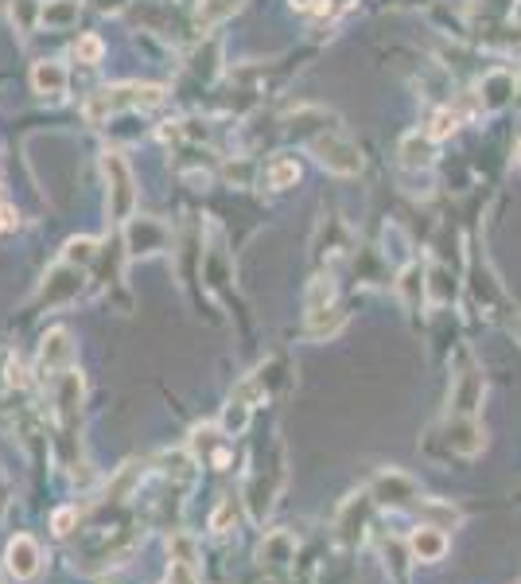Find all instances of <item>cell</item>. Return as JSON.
<instances>
[{
  "instance_id": "6da1fadb",
  "label": "cell",
  "mask_w": 521,
  "mask_h": 584,
  "mask_svg": "<svg viewBox=\"0 0 521 584\" xmlns=\"http://www.w3.org/2000/svg\"><path fill=\"white\" fill-rule=\"evenodd\" d=\"M164 102V86H152V82H121V86H105L98 90L90 102H86V121H105L113 113L125 110H152Z\"/></svg>"
},
{
  "instance_id": "7a4b0ae2",
  "label": "cell",
  "mask_w": 521,
  "mask_h": 584,
  "mask_svg": "<svg viewBox=\"0 0 521 584\" xmlns=\"http://www.w3.org/2000/svg\"><path fill=\"white\" fill-rule=\"evenodd\" d=\"M102 176H105V199H109V219L129 222L133 211H137V180H133L129 160L121 152H105Z\"/></svg>"
},
{
  "instance_id": "3957f363",
  "label": "cell",
  "mask_w": 521,
  "mask_h": 584,
  "mask_svg": "<svg viewBox=\"0 0 521 584\" xmlns=\"http://www.w3.org/2000/svg\"><path fill=\"white\" fill-rule=\"evenodd\" d=\"M308 148H312V156L319 160V168H327L331 176H358V172H362V156H358V148L350 145L347 137H339L335 129L319 133Z\"/></svg>"
},
{
  "instance_id": "277c9868",
  "label": "cell",
  "mask_w": 521,
  "mask_h": 584,
  "mask_svg": "<svg viewBox=\"0 0 521 584\" xmlns=\"http://www.w3.org/2000/svg\"><path fill=\"white\" fill-rule=\"evenodd\" d=\"M74 363V335L67 328H51L43 335V347H39V359H35V374L43 382H55L59 374H67Z\"/></svg>"
},
{
  "instance_id": "5b68a950",
  "label": "cell",
  "mask_w": 521,
  "mask_h": 584,
  "mask_svg": "<svg viewBox=\"0 0 521 584\" xmlns=\"http://www.w3.org/2000/svg\"><path fill=\"white\" fill-rule=\"evenodd\" d=\"M257 398H261V378H245L242 386L230 394V402L222 409V421H218L226 437H242L245 429H249V417L257 409Z\"/></svg>"
},
{
  "instance_id": "8992f818",
  "label": "cell",
  "mask_w": 521,
  "mask_h": 584,
  "mask_svg": "<svg viewBox=\"0 0 521 584\" xmlns=\"http://www.w3.org/2000/svg\"><path fill=\"white\" fill-rule=\"evenodd\" d=\"M82 281H86V269L82 265H70V261H59L47 277H43V289H39V300L47 308L55 304H70L78 292H82Z\"/></svg>"
},
{
  "instance_id": "52a82bcc",
  "label": "cell",
  "mask_w": 521,
  "mask_h": 584,
  "mask_svg": "<svg viewBox=\"0 0 521 584\" xmlns=\"http://www.w3.org/2000/svg\"><path fill=\"white\" fill-rule=\"evenodd\" d=\"M125 242H129V254L133 257H152V254H160V250H168L172 230L160 219H137V215H133L129 226H125Z\"/></svg>"
},
{
  "instance_id": "ba28073f",
  "label": "cell",
  "mask_w": 521,
  "mask_h": 584,
  "mask_svg": "<svg viewBox=\"0 0 521 584\" xmlns=\"http://www.w3.org/2000/svg\"><path fill=\"white\" fill-rule=\"evenodd\" d=\"M4 565L16 581H35L39 569H43V549L35 542L32 534H16L8 538V549H4Z\"/></svg>"
},
{
  "instance_id": "9c48e42d",
  "label": "cell",
  "mask_w": 521,
  "mask_h": 584,
  "mask_svg": "<svg viewBox=\"0 0 521 584\" xmlns=\"http://www.w3.org/2000/svg\"><path fill=\"white\" fill-rule=\"evenodd\" d=\"M82 394H86V386H82V374L74 366L55 378V413H59L63 433H74V425L82 417Z\"/></svg>"
},
{
  "instance_id": "30bf717a",
  "label": "cell",
  "mask_w": 521,
  "mask_h": 584,
  "mask_svg": "<svg viewBox=\"0 0 521 584\" xmlns=\"http://www.w3.org/2000/svg\"><path fill=\"white\" fill-rule=\"evenodd\" d=\"M226 433L222 425H195L191 433V456L199 464H210V468H226L230 464V448H226Z\"/></svg>"
},
{
  "instance_id": "8fae6325",
  "label": "cell",
  "mask_w": 521,
  "mask_h": 584,
  "mask_svg": "<svg viewBox=\"0 0 521 584\" xmlns=\"http://www.w3.org/2000/svg\"><path fill=\"white\" fill-rule=\"evenodd\" d=\"M483 390H487V386H483V374L467 363L452 382V409L459 417H475V409L483 402Z\"/></svg>"
},
{
  "instance_id": "7c38bea8",
  "label": "cell",
  "mask_w": 521,
  "mask_h": 584,
  "mask_svg": "<svg viewBox=\"0 0 521 584\" xmlns=\"http://www.w3.org/2000/svg\"><path fill=\"white\" fill-rule=\"evenodd\" d=\"M70 86V71L59 59H43L32 67V90L39 98H63Z\"/></svg>"
},
{
  "instance_id": "4fadbf2b",
  "label": "cell",
  "mask_w": 521,
  "mask_h": 584,
  "mask_svg": "<svg viewBox=\"0 0 521 584\" xmlns=\"http://www.w3.org/2000/svg\"><path fill=\"white\" fill-rule=\"evenodd\" d=\"M370 495H374L378 503H409V499H417V483L401 472H382L374 479Z\"/></svg>"
},
{
  "instance_id": "5bb4252c",
  "label": "cell",
  "mask_w": 521,
  "mask_h": 584,
  "mask_svg": "<svg viewBox=\"0 0 521 584\" xmlns=\"http://www.w3.org/2000/svg\"><path fill=\"white\" fill-rule=\"evenodd\" d=\"M362 526H366V495H354L347 507L339 511V522H335V530H339V542H362Z\"/></svg>"
},
{
  "instance_id": "9a60e30c",
  "label": "cell",
  "mask_w": 521,
  "mask_h": 584,
  "mask_svg": "<svg viewBox=\"0 0 521 584\" xmlns=\"http://www.w3.org/2000/svg\"><path fill=\"white\" fill-rule=\"evenodd\" d=\"M409 549L417 561H440L448 553V538H444V526H420L417 534L409 538Z\"/></svg>"
},
{
  "instance_id": "2e32d148",
  "label": "cell",
  "mask_w": 521,
  "mask_h": 584,
  "mask_svg": "<svg viewBox=\"0 0 521 584\" xmlns=\"http://www.w3.org/2000/svg\"><path fill=\"white\" fill-rule=\"evenodd\" d=\"M78 12H82L78 0H47V4L39 8V24L51 28V32H63V28H74V24H78Z\"/></svg>"
},
{
  "instance_id": "e0dca14e",
  "label": "cell",
  "mask_w": 521,
  "mask_h": 584,
  "mask_svg": "<svg viewBox=\"0 0 521 584\" xmlns=\"http://www.w3.org/2000/svg\"><path fill=\"white\" fill-rule=\"evenodd\" d=\"M448 440H452L463 456H475V452L487 444V433L475 425V417H459V421L452 425V437H448Z\"/></svg>"
},
{
  "instance_id": "ac0fdd59",
  "label": "cell",
  "mask_w": 521,
  "mask_h": 584,
  "mask_svg": "<svg viewBox=\"0 0 521 584\" xmlns=\"http://www.w3.org/2000/svg\"><path fill=\"white\" fill-rule=\"evenodd\" d=\"M292 553H296V542H292V534H269L265 542H261V561H269V565H288L292 561Z\"/></svg>"
},
{
  "instance_id": "d6986e66",
  "label": "cell",
  "mask_w": 521,
  "mask_h": 584,
  "mask_svg": "<svg viewBox=\"0 0 521 584\" xmlns=\"http://www.w3.org/2000/svg\"><path fill=\"white\" fill-rule=\"evenodd\" d=\"M265 180H269V187H273V191H284V187H292V183L300 180V164H296V156H277V160L269 164Z\"/></svg>"
},
{
  "instance_id": "ffe728a7",
  "label": "cell",
  "mask_w": 521,
  "mask_h": 584,
  "mask_svg": "<svg viewBox=\"0 0 521 584\" xmlns=\"http://www.w3.org/2000/svg\"><path fill=\"white\" fill-rule=\"evenodd\" d=\"M343 328V312L331 304V308H319V312H308V331H312V339H327V335H335V331Z\"/></svg>"
},
{
  "instance_id": "44dd1931",
  "label": "cell",
  "mask_w": 521,
  "mask_h": 584,
  "mask_svg": "<svg viewBox=\"0 0 521 584\" xmlns=\"http://www.w3.org/2000/svg\"><path fill=\"white\" fill-rule=\"evenodd\" d=\"M335 304V285H331V277H315L312 285H308V296H304V308L308 312H319V308H331Z\"/></svg>"
},
{
  "instance_id": "7402d4cb",
  "label": "cell",
  "mask_w": 521,
  "mask_h": 584,
  "mask_svg": "<svg viewBox=\"0 0 521 584\" xmlns=\"http://www.w3.org/2000/svg\"><path fill=\"white\" fill-rule=\"evenodd\" d=\"M238 8H242V0H203V4H199V24L210 28V24L226 20V16L238 12Z\"/></svg>"
},
{
  "instance_id": "603a6c76",
  "label": "cell",
  "mask_w": 521,
  "mask_h": 584,
  "mask_svg": "<svg viewBox=\"0 0 521 584\" xmlns=\"http://www.w3.org/2000/svg\"><path fill=\"white\" fill-rule=\"evenodd\" d=\"M401 296H405L409 308H420V300H424V273H420V265H409L401 273Z\"/></svg>"
},
{
  "instance_id": "cb8c5ba5",
  "label": "cell",
  "mask_w": 521,
  "mask_h": 584,
  "mask_svg": "<svg viewBox=\"0 0 521 584\" xmlns=\"http://www.w3.org/2000/svg\"><path fill=\"white\" fill-rule=\"evenodd\" d=\"M98 257V242L94 238H70L67 242V250H63V261H70V265H90Z\"/></svg>"
},
{
  "instance_id": "d4e9b609",
  "label": "cell",
  "mask_w": 521,
  "mask_h": 584,
  "mask_svg": "<svg viewBox=\"0 0 521 584\" xmlns=\"http://www.w3.org/2000/svg\"><path fill=\"white\" fill-rule=\"evenodd\" d=\"M102 55H105V43L98 36H82L78 43H74V59L86 63V67H98Z\"/></svg>"
},
{
  "instance_id": "484cf974",
  "label": "cell",
  "mask_w": 521,
  "mask_h": 584,
  "mask_svg": "<svg viewBox=\"0 0 521 584\" xmlns=\"http://www.w3.org/2000/svg\"><path fill=\"white\" fill-rule=\"evenodd\" d=\"M164 584H199V565H191V561H172Z\"/></svg>"
},
{
  "instance_id": "4316f807",
  "label": "cell",
  "mask_w": 521,
  "mask_h": 584,
  "mask_svg": "<svg viewBox=\"0 0 521 584\" xmlns=\"http://www.w3.org/2000/svg\"><path fill=\"white\" fill-rule=\"evenodd\" d=\"M455 125H459V117H455L452 110H440L436 117H432V129H428V137L432 141H444V137H452Z\"/></svg>"
},
{
  "instance_id": "83f0119b",
  "label": "cell",
  "mask_w": 521,
  "mask_h": 584,
  "mask_svg": "<svg viewBox=\"0 0 521 584\" xmlns=\"http://www.w3.org/2000/svg\"><path fill=\"white\" fill-rule=\"evenodd\" d=\"M168 553H172V561H191V565H199V549H195V542H191L187 534H175Z\"/></svg>"
},
{
  "instance_id": "f1b7e54d",
  "label": "cell",
  "mask_w": 521,
  "mask_h": 584,
  "mask_svg": "<svg viewBox=\"0 0 521 584\" xmlns=\"http://www.w3.org/2000/svg\"><path fill=\"white\" fill-rule=\"evenodd\" d=\"M74 522H78V511H74V507H59V511L51 514V530H55L59 538H67L70 530H74Z\"/></svg>"
},
{
  "instance_id": "f546056e",
  "label": "cell",
  "mask_w": 521,
  "mask_h": 584,
  "mask_svg": "<svg viewBox=\"0 0 521 584\" xmlns=\"http://www.w3.org/2000/svg\"><path fill=\"white\" fill-rule=\"evenodd\" d=\"M487 90H514V78L510 74H490L487 78ZM506 98L502 94H487V106L494 110V106H502Z\"/></svg>"
},
{
  "instance_id": "4dcf8cb0",
  "label": "cell",
  "mask_w": 521,
  "mask_h": 584,
  "mask_svg": "<svg viewBox=\"0 0 521 584\" xmlns=\"http://www.w3.org/2000/svg\"><path fill=\"white\" fill-rule=\"evenodd\" d=\"M234 514H238V511H234V499L226 495V499L214 507V514H210V530H218V534H222V530L230 526V518H234Z\"/></svg>"
},
{
  "instance_id": "1f68e13d",
  "label": "cell",
  "mask_w": 521,
  "mask_h": 584,
  "mask_svg": "<svg viewBox=\"0 0 521 584\" xmlns=\"http://www.w3.org/2000/svg\"><path fill=\"white\" fill-rule=\"evenodd\" d=\"M8 226H16V215H12V207H0V230H8Z\"/></svg>"
},
{
  "instance_id": "d6a6232c",
  "label": "cell",
  "mask_w": 521,
  "mask_h": 584,
  "mask_svg": "<svg viewBox=\"0 0 521 584\" xmlns=\"http://www.w3.org/2000/svg\"><path fill=\"white\" fill-rule=\"evenodd\" d=\"M518 164H521V141H518Z\"/></svg>"
},
{
  "instance_id": "836d02e7",
  "label": "cell",
  "mask_w": 521,
  "mask_h": 584,
  "mask_svg": "<svg viewBox=\"0 0 521 584\" xmlns=\"http://www.w3.org/2000/svg\"><path fill=\"white\" fill-rule=\"evenodd\" d=\"M105 584H121V581H105Z\"/></svg>"
},
{
  "instance_id": "e575fe53",
  "label": "cell",
  "mask_w": 521,
  "mask_h": 584,
  "mask_svg": "<svg viewBox=\"0 0 521 584\" xmlns=\"http://www.w3.org/2000/svg\"><path fill=\"white\" fill-rule=\"evenodd\" d=\"M518 94H521V90H518ZM518 106H521V98H518Z\"/></svg>"
}]
</instances>
